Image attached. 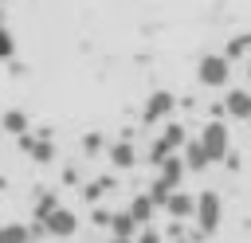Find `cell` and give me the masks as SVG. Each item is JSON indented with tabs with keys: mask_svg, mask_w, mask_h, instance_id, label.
<instances>
[{
	"mask_svg": "<svg viewBox=\"0 0 251 243\" xmlns=\"http://www.w3.org/2000/svg\"><path fill=\"white\" fill-rule=\"evenodd\" d=\"M39 231H43V235H51V239H71V235L78 231V216H75L71 208H63V204H59L47 219H39Z\"/></svg>",
	"mask_w": 251,
	"mask_h": 243,
	"instance_id": "cell-7",
	"label": "cell"
},
{
	"mask_svg": "<svg viewBox=\"0 0 251 243\" xmlns=\"http://www.w3.org/2000/svg\"><path fill=\"white\" fill-rule=\"evenodd\" d=\"M196 141H200L208 165H220V161L231 157V129H227L220 118H208V122L200 125V137H196Z\"/></svg>",
	"mask_w": 251,
	"mask_h": 243,
	"instance_id": "cell-1",
	"label": "cell"
},
{
	"mask_svg": "<svg viewBox=\"0 0 251 243\" xmlns=\"http://www.w3.org/2000/svg\"><path fill=\"white\" fill-rule=\"evenodd\" d=\"M106 161H110V169H133L137 165V145L129 141V137H122V141H110L106 145Z\"/></svg>",
	"mask_w": 251,
	"mask_h": 243,
	"instance_id": "cell-10",
	"label": "cell"
},
{
	"mask_svg": "<svg viewBox=\"0 0 251 243\" xmlns=\"http://www.w3.org/2000/svg\"><path fill=\"white\" fill-rule=\"evenodd\" d=\"M16 141H20V153H27L35 165H51V161H55V153H59V149H55V141H51L47 133H39V137L24 133V137H16Z\"/></svg>",
	"mask_w": 251,
	"mask_h": 243,
	"instance_id": "cell-9",
	"label": "cell"
},
{
	"mask_svg": "<svg viewBox=\"0 0 251 243\" xmlns=\"http://www.w3.org/2000/svg\"><path fill=\"white\" fill-rule=\"evenodd\" d=\"M133 219H137V227H145L149 219H153V212H157V200L149 196V192H137L133 200H129V208H126Z\"/></svg>",
	"mask_w": 251,
	"mask_h": 243,
	"instance_id": "cell-13",
	"label": "cell"
},
{
	"mask_svg": "<svg viewBox=\"0 0 251 243\" xmlns=\"http://www.w3.org/2000/svg\"><path fill=\"white\" fill-rule=\"evenodd\" d=\"M133 243H165V235L153 227V223H145V227H137V235H133Z\"/></svg>",
	"mask_w": 251,
	"mask_h": 243,
	"instance_id": "cell-19",
	"label": "cell"
},
{
	"mask_svg": "<svg viewBox=\"0 0 251 243\" xmlns=\"http://www.w3.org/2000/svg\"><path fill=\"white\" fill-rule=\"evenodd\" d=\"M153 169H157V172H153V184H149V196H153V200L161 204V200H165L169 192H176V188L184 184V172H188V169H184V161H180V153H173V157H165V161H161V165H153Z\"/></svg>",
	"mask_w": 251,
	"mask_h": 243,
	"instance_id": "cell-3",
	"label": "cell"
},
{
	"mask_svg": "<svg viewBox=\"0 0 251 243\" xmlns=\"http://www.w3.org/2000/svg\"><path fill=\"white\" fill-rule=\"evenodd\" d=\"M180 161H184V169H188V172H204V169H208V157H204L200 141H184V149H180Z\"/></svg>",
	"mask_w": 251,
	"mask_h": 243,
	"instance_id": "cell-15",
	"label": "cell"
},
{
	"mask_svg": "<svg viewBox=\"0 0 251 243\" xmlns=\"http://www.w3.org/2000/svg\"><path fill=\"white\" fill-rule=\"evenodd\" d=\"M173 110H176V94H173V90H153V94L145 98V106H141V125H157V122H165Z\"/></svg>",
	"mask_w": 251,
	"mask_h": 243,
	"instance_id": "cell-6",
	"label": "cell"
},
{
	"mask_svg": "<svg viewBox=\"0 0 251 243\" xmlns=\"http://www.w3.org/2000/svg\"><path fill=\"white\" fill-rule=\"evenodd\" d=\"M224 114L235 122H251V86H227L224 90Z\"/></svg>",
	"mask_w": 251,
	"mask_h": 243,
	"instance_id": "cell-8",
	"label": "cell"
},
{
	"mask_svg": "<svg viewBox=\"0 0 251 243\" xmlns=\"http://www.w3.org/2000/svg\"><path fill=\"white\" fill-rule=\"evenodd\" d=\"M110 216H114V212H106V208H94V216H90V219H94L98 227H110Z\"/></svg>",
	"mask_w": 251,
	"mask_h": 243,
	"instance_id": "cell-22",
	"label": "cell"
},
{
	"mask_svg": "<svg viewBox=\"0 0 251 243\" xmlns=\"http://www.w3.org/2000/svg\"><path fill=\"white\" fill-rule=\"evenodd\" d=\"M110 235H114V239H133V235H137V219H133L129 212H114V216H110Z\"/></svg>",
	"mask_w": 251,
	"mask_h": 243,
	"instance_id": "cell-16",
	"label": "cell"
},
{
	"mask_svg": "<svg viewBox=\"0 0 251 243\" xmlns=\"http://www.w3.org/2000/svg\"><path fill=\"white\" fill-rule=\"evenodd\" d=\"M39 235V223L27 227V223H0V243H31Z\"/></svg>",
	"mask_w": 251,
	"mask_h": 243,
	"instance_id": "cell-14",
	"label": "cell"
},
{
	"mask_svg": "<svg viewBox=\"0 0 251 243\" xmlns=\"http://www.w3.org/2000/svg\"><path fill=\"white\" fill-rule=\"evenodd\" d=\"M55 208H59V196H55V192H39V196H35V204H31V216H35V223H39V219H47Z\"/></svg>",
	"mask_w": 251,
	"mask_h": 243,
	"instance_id": "cell-17",
	"label": "cell"
},
{
	"mask_svg": "<svg viewBox=\"0 0 251 243\" xmlns=\"http://www.w3.org/2000/svg\"><path fill=\"white\" fill-rule=\"evenodd\" d=\"M247 78H251V59H247Z\"/></svg>",
	"mask_w": 251,
	"mask_h": 243,
	"instance_id": "cell-25",
	"label": "cell"
},
{
	"mask_svg": "<svg viewBox=\"0 0 251 243\" xmlns=\"http://www.w3.org/2000/svg\"><path fill=\"white\" fill-rule=\"evenodd\" d=\"M4 16H8V12H4V4H0V27H4Z\"/></svg>",
	"mask_w": 251,
	"mask_h": 243,
	"instance_id": "cell-24",
	"label": "cell"
},
{
	"mask_svg": "<svg viewBox=\"0 0 251 243\" xmlns=\"http://www.w3.org/2000/svg\"><path fill=\"white\" fill-rule=\"evenodd\" d=\"M192 219H196V231H200V235H216V231H220V219H224V200H220V192H216V188L196 192Z\"/></svg>",
	"mask_w": 251,
	"mask_h": 243,
	"instance_id": "cell-4",
	"label": "cell"
},
{
	"mask_svg": "<svg viewBox=\"0 0 251 243\" xmlns=\"http://www.w3.org/2000/svg\"><path fill=\"white\" fill-rule=\"evenodd\" d=\"M110 243H133V239H114V235H110Z\"/></svg>",
	"mask_w": 251,
	"mask_h": 243,
	"instance_id": "cell-23",
	"label": "cell"
},
{
	"mask_svg": "<svg viewBox=\"0 0 251 243\" xmlns=\"http://www.w3.org/2000/svg\"><path fill=\"white\" fill-rule=\"evenodd\" d=\"M184 141H188V133H184V125H176V122H169L157 137H153V145H149V165H161L165 157H173V153H180L184 149Z\"/></svg>",
	"mask_w": 251,
	"mask_h": 243,
	"instance_id": "cell-5",
	"label": "cell"
},
{
	"mask_svg": "<svg viewBox=\"0 0 251 243\" xmlns=\"http://www.w3.org/2000/svg\"><path fill=\"white\" fill-rule=\"evenodd\" d=\"M31 129V118L24 114V110H4L0 114V133H8V137H24Z\"/></svg>",
	"mask_w": 251,
	"mask_h": 243,
	"instance_id": "cell-12",
	"label": "cell"
},
{
	"mask_svg": "<svg viewBox=\"0 0 251 243\" xmlns=\"http://www.w3.org/2000/svg\"><path fill=\"white\" fill-rule=\"evenodd\" d=\"M12 55H16V39H12L8 27H0V63H8Z\"/></svg>",
	"mask_w": 251,
	"mask_h": 243,
	"instance_id": "cell-20",
	"label": "cell"
},
{
	"mask_svg": "<svg viewBox=\"0 0 251 243\" xmlns=\"http://www.w3.org/2000/svg\"><path fill=\"white\" fill-rule=\"evenodd\" d=\"M102 149H106V145H102V133H86V137H82V153H86V157H94V153H102Z\"/></svg>",
	"mask_w": 251,
	"mask_h": 243,
	"instance_id": "cell-21",
	"label": "cell"
},
{
	"mask_svg": "<svg viewBox=\"0 0 251 243\" xmlns=\"http://www.w3.org/2000/svg\"><path fill=\"white\" fill-rule=\"evenodd\" d=\"M196 82L208 86V90H224L231 82V59L224 51H208L196 59Z\"/></svg>",
	"mask_w": 251,
	"mask_h": 243,
	"instance_id": "cell-2",
	"label": "cell"
},
{
	"mask_svg": "<svg viewBox=\"0 0 251 243\" xmlns=\"http://www.w3.org/2000/svg\"><path fill=\"white\" fill-rule=\"evenodd\" d=\"M161 208H165V216L169 219H188L192 216V208H196V196H188V192H169L165 200H161Z\"/></svg>",
	"mask_w": 251,
	"mask_h": 243,
	"instance_id": "cell-11",
	"label": "cell"
},
{
	"mask_svg": "<svg viewBox=\"0 0 251 243\" xmlns=\"http://www.w3.org/2000/svg\"><path fill=\"white\" fill-rule=\"evenodd\" d=\"M224 55H227L231 63H235V59H251V35H235V39H227Z\"/></svg>",
	"mask_w": 251,
	"mask_h": 243,
	"instance_id": "cell-18",
	"label": "cell"
}]
</instances>
